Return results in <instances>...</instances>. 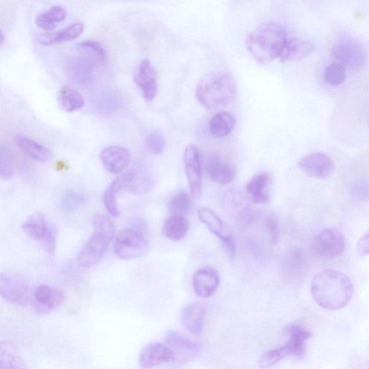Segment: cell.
Wrapping results in <instances>:
<instances>
[{
  "instance_id": "cell-1",
  "label": "cell",
  "mask_w": 369,
  "mask_h": 369,
  "mask_svg": "<svg viewBox=\"0 0 369 369\" xmlns=\"http://www.w3.org/2000/svg\"><path fill=\"white\" fill-rule=\"evenodd\" d=\"M312 298L321 307L337 310L345 307L354 294V285L343 273L327 269L320 272L311 285Z\"/></svg>"
},
{
  "instance_id": "cell-2",
  "label": "cell",
  "mask_w": 369,
  "mask_h": 369,
  "mask_svg": "<svg viewBox=\"0 0 369 369\" xmlns=\"http://www.w3.org/2000/svg\"><path fill=\"white\" fill-rule=\"evenodd\" d=\"M196 97L200 105L207 110H215L225 108L236 99L235 80L227 71L208 73L197 84Z\"/></svg>"
},
{
  "instance_id": "cell-3",
  "label": "cell",
  "mask_w": 369,
  "mask_h": 369,
  "mask_svg": "<svg viewBox=\"0 0 369 369\" xmlns=\"http://www.w3.org/2000/svg\"><path fill=\"white\" fill-rule=\"evenodd\" d=\"M286 40L287 33L284 26L266 23L248 34L246 46L257 62L268 64L280 58Z\"/></svg>"
},
{
  "instance_id": "cell-4",
  "label": "cell",
  "mask_w": 369,
  "mask_h": 369,
  "mask_svg": "<svg viewBox=\"0 0 369 369\" xmlns=\"http://www.w3.org/2000/svg\"><path fill=\"white\" fill-rule=\"evenodd\" d=\"M80 54L71 58L67 65L68 76L75 83L87 84L95 79L98 69L105 62L106 54L101 44L87 40L78 44Z\"/></svg>"
},
{
  "instance_id": "cell-5",
  "label": "cell",
  "mask_w": 369,
  "mask_h": 369,
  "mask_svg": "<svg viewBox=\"0 0 369 369\" xmlns=\"http://www.w3.org/2000/svg\"><path fill=\"white\" fill-rule=\"evenodd\" d=\"M94 225V234L78 257V263L83 268H90L98 264L116 235L117 230L113 221L105 215L96 216Z\"/></svg>"
},
{
  "instance_id": "cell-6",
  "label": "cell",
  "mask_w": 369,
  "mask_h": 369,
  "mask_svg": "<svg viewBox=\"0 0 369 369\" xmlns=\"http://www.w3.org/2000/svg\"><path fill=\"white\" fill-rule=\"evenodd\" d=\"M289 340L284 345L268 350L260 359L259 365L268 368L280 363L282 359L293 357L302 358L306 354V342L311 336V332L304 326L295 323L286 328Z\"/></svg>"
},
{
  "instance_id": "cell-7",
  "label": "cell",
  "mask_w": 369,
  "mask_h": 369,
  "mask_svg": "<svg viewBox=\"0 0 369 369\" xmlns=\"http://www.w3.org/2000/svg\"><path fill=\"white\" fill-rule=\"evenodd\" d=\"M148 247L144 235L135 229H123L115 237L114 251L122 260L140 257L146 253Z\"/></svg>"
},
{
  "instance_id": "cell-8",
  "label": "cell",
  "mask_w": 369,
  "mask_h": 369,
  "mask_svg": "<svg viewBox=\"0 0 369 369\" xmlns=\"http://www.w3.org/2000/svg\"><path fill=\"white\" fill-rule=\"evenodd\" d=\"M334 58L345 69L358 70L366 61V53L363 46L352 38L338 40L332 49Z\"/></svg>"
},
{
  "instance_id": "cell-9",
  "label": "cell",
  "mask_w": 369,
  "mask_h": 369,
  "mask_svg": "<svg viewBox=\"0 0 369 369\" xmlns=\"http://www.w3.org/2000/svg\"><path fill=\"white\" fill-rule=\"evenodd\" d=\"M345 248L343 233L336 228H328L320 232L314 239L312 250L317 256L334 258L341 255Z\"/></svg>"
},
{
  "instance_id": "cell-10",
  "label": "cell",
  "mask_w": 369,
  "mask_h": 369,
  "mask_svg": "<svg viewBox=\"0 0 369 369\" xmlns=\"http://www.w3.org/2000/svg\"><path fill=\"white\" fill-rule=\"evenodd\" d=\"M198 216L202 223L223 242L228 256H234L236 254L234 238L224 221L208 208L200 209Z\"/></svg>"
},
{
  "instance_id": "cell-11",
  "label": "cell",
  "mask_w": 369,
  "mask_h": 369,
  "mask_svg": "<svg viewBox=\"0 0 369 369\" xmlns=\"http://www.w3.org/2000/svg\"><path fill=\"white\" fill-rule=\"evenodd\" d=\"M165 345L171 349L174 362L187 363L196 358L200 352V346L174 330L168 332Z\"/></svg>"
},
{
  "instance_id": "cell-12",
  "label": "cell",
  "mask_w": 369,
  "mask_h": 369,
  "mask_svg": "<svg viewBox=\"0 0 369 369\" xmlns=\"http://www.w3.org/2000/svg\"><path fill=\"white\" fill-rule=\"evenodd\" d=\"M184 167L189 180L191 193L196 199L202 194V169L198 147L189 144L184 153Z\"/></svg>"
},
{
  "instance_id": "cell-13",
  "label": "cell",
  "mask_w": 369,
  "mask_h": 369,
  "mask_svg": "<svg viewBox=\"0 0 369 369\" xmlns=\"http://www.w3.org/2000/svg\"><path fill=\"white\" fill-rule=\"evenodd\" d=\"M298 166L309 176L321 179L329 177L335 170L333 160L323 153H314L303 157Z\"/></svg>"
},
{
  "instance_id": "cell-14",
  "label": "cell",
  "mask_w": 369,
  "mask_h": 369,
  "mask_svg": "<svg viewBox=\"0 0 369 369\" xmlns=\"http://www.w3.org/2000/svg\"><path fill=\"white\" fill-rule=\"evenodd\" d=\"M135 82L146 101L151 102L155 98L158 92L157 73L148 60H144L139 64Z\"/></svg>"
},
{
  "instance_id": "cell-15",
  "label": "cell",
  "mask_w": 369,
  "mask_h": 369,
  "mask_svg": "<svg viewBox=\"0 0 369 369\" xmlns=\"http://www.w3.org/2000/svg\"><path fill=\"white\" fill-rule=\"evenodd\" d=\"M0 297L12 304L24 305L29 300L30 291L22 281L0 273Z\"/></svg>"
},
{
  "instance_id": "cell-16",
  "label": "cell",
  "mask_w": 369,
  "mask_h": 369,
  "mask_svg": "<svg viewBox=\"0 0 369 369\" xmlns=\"http://www.w3.org/2000/svg\"><path fill=\"white\" fill-rule=\"evenodd\" d=\"M174 362V356L169 346L161 343L146 345L140 353L139 363L141 368H150L164 363Z\"/></svg>"
},
{
  "instance_id": "cell-17",
  "label": "cell",
  "mask_w": 369,
  "mask_h": 369,
  "mask_svg": "<svg viewBox=\"0 0 369 369\" xmlns=\"http://www.w3.org/2000/svg\"><path fill=\"white\" fill-rule=\"evenodd\" d=\"M218 273L210 266L203 267L194 275L193 286L198 296L208 298L216 291L219 286Z\"/></svg>"
},
{
  "instance_id": "cell-18",
  "label": "cell",
  "mask_w": 369,
  "mask_h": 369,
  "mask_svg": "<svg viewBox=\"0 0 369 369\" xmlns=\"http://www.w3.org/2000/svg\"><path fill=\"white\" fill-rule=\"evenodd\" d=\"M100 157L108 172L119 174L126 169L130 161V153L125 147L110 146L101 152Z\"/></svg>"
},
{
  "instance_id": "cell-19",
  "label": "cell",
  "mask_w": 369,
  "mask_h": 369,
  "mask_svg": "<svg viewBox=\"0 0 369 369\" xmlns=\"http://www.w3.org/2000/svg\"><path fill=\"white\" fill-rule=\"evenodd\" d=\"M65 299L63 291L42 285L34 292V307L41 313H47L61 305Z\"/></svg>"
},
{
  "instance_id": "cell-20",
  "label": "cell",
  "mask_w": 369,
  "mask_h": 369,
  "mask_svg": "<svg viewBox=\"0 0 369 369\" xmlns=\"http://www.w3.org/2000/svg\"><path fill=\"white\" fill-rule=\"evenodd\" d=\"M136 175L135 170H129L117 178L103 196V204L108 213L114 217L119 216L117 207V195L124 188H127L132 182Z\"/></svg>"
},
{
  "instance_id": "cell-21",
  "label": "cell",
  "mask_w": 369,
  "mask_h": 369,
  "mask_svg": "<svg viewBox=\"0 0 369 369\" xmlns=\"http://www.w3.org/2000/svg\"><path fill=\"white\" fill-rule=\"evenodd\" d=\"M206 169L211 179L218 184L230 183L236 175L233 165L224 157L217 155L208 157Z\"/></svg>"
},
{
  "instance_id": "cell-22",
  "label": "cell",
  "mask_w": 369,
  "mask_h": 369,
  "mask_svg": "<svg viewBox=\"0 0 369 369\" xmlns=\"http://www.w3.org/2000/svg\"><path fill=\"white\" fill-rule=\"evenodd\" d=\"M207 309L205 305L191 304L184 307L181 313L182 324L190 333L201 334L204 329Z\"/></svg>"
},
{
  "instance_id": "cell-23",
  "label": "cell",
  "mask_w": 369,
  "mask_h": 369,
  "mask_svg": "<svg viewBox=\"0 0 369 369\" xmlns=\"http://www.w3.org/2000/svg\"><path fill=\"white\" fill-rule=\"evenodd\" d=\"M316 50L309 42L299 39H287L280 59L283 62H298L308 58Z\"/></svg>"
},
{
  "instance_id": "cell-24",
  "label": "cell",
  "mask_w": 369,
  "mask_h": 369,
  "mask_svg": "<svg viewBox=\"0 0 369 369\" xmlns=\"http://www.w3.org/2000/svg\"><path fill=\"white\" fill-rule=\"evenodd\" d=\"M270 175L265 172L258 173L248 182L246 192L256 205H266L270 200Z\"/></svg>"
},
{
  "instance_id": "cell-25",
  "label": "cell",
  "mask_w": 369,
  "mask_h": 369,
  "mask_svg": "<svg viewBox=\"0 0 369 369\" xmlns=\"http://www.w3.org/2000/svg\"><path fill=\"white\" fill-rule=\"evenodd\" d=\"M84 28L83 23L76 22L56 33H41L37 36V40L45 46L68 42L78 39Z\"/></svg>"
},
{
  "instance_id": "cell-26",
  "label": "cell",
  "mask_w": 369,
  "mask_h": 369,
  "mask_svg": "<svg viewBox=\"0 0 369 369\" xmlns=\"http://www.w3.org/2000/svg\"><path fill=\"white\" fill-rule=\"evenodd\" d=\"M0 369H28L17 347L10 342H0Z\"/></svg>"
},
{
  "instance_id": "cell-27",
  "label": "cell",
  "mask_w": 369,
  "mask_h": 369,
  "mask_svg": "<svg viewBox=\"0 0 369 369\" xmlns=\"http://www.w3.org/2000/svg\"><path fill=\"white\" fill-rule=\"evenodd\" d=\"M15 142L19 148L32 159L46 162L52 158V153L42 144L24 135H17Z\"/></svg>"
},
{
  "instance_id": "cell-28",
  "label": "cell",
  "mask_w": 369,
  "mask_h": 369,
  "mask_svg": "<svg viewBox=\"0 0 369 369\" xmlns=\"http://www.w3.org/2000/svg\"><path fill=\"white\" fill-rule=\"evenodd\" d=\"M189 229V223L186 217L173 214L164 221L162 233L171 241H179L187 236Z\"/></svg>"
},
{
  "instance_id": "cell-29",
  "label": "cell",
  "mask_w": 369,
  "mask_h": 369,
  "mask_svg": "<svg viewBox=\"0 0 369 369\" xmlns=\"http://www.w3.org/2000/svg\"><path fill=\"white\" fill-rule=\"evenodd\" d=\"M60 108L67 113H72L80 110L85 105V100L79 92L68 86H63L58 92Z\"/></svg>"
},
{
  "instance_id": "cell-30",
  "label": "cell",
  "mask_w": 369,
  "mask_h": 369,
  "mask_svg": "<svg viewBox=\"0 0 369 369\" xmlns=\"http://www.w3.org/2000/svg\"><path fill=\"white\" fill-rule=\"evenodd\" d=\"M234 126L235 119L232 114L226 112H220L211 119L209 130L215 137H225L232 133Z\"/></svg>"
},
{
  "instance_id": "cell-31",
  "label": "cell",
  "mask_w": 369,
  "mask_h": 369,
  "mask_svg": "<svg viewBox=\"0 0 369 369\" xmlns=\"http://www.w3.org/2000/svg\"><path fill=\"white\" fill-rule=\"evenodd\" d=\"M51 225H48L44 214L35 212L25 221L23 230L35 241H42L47 234Z\"/></svg>"
},
{
  "instance_id": "cell-32",
  "label": "cell",
  "mask_w": 369,
  "mask_h": 369,
  "mask_svg": "<svg viewBox=\"0 0 369 369\" xmlns=\"http://www.w3.org/2000/svg\"><path fill=\"white\" fill-rule=\"evenodd\" d=\"M169 208L173 214H187L191 209V201L189 194L182 191L177 192L170 199Z\"/></svg>"
},
{
  "instance_id": "cell-33",
  "label": "cell",
  "mask_w": 369,
  "mask_h": 369,
  "mask_svg": "<svg viewBox=\"0 0 369 369\" xmlns=\"http://www.w3.org/2000/svg\"><path fill=\"white\" fill-rule=\"evenodd\" d=\"M85 196L78 192L69 191L64 194L61 199V208L67 213L78 210L85 204Z\"/></svg>"
},
{
  "instance_id": "cell-34",
  "label": "cell",
  "mask_w": 369,
  "mask_h": 369,
  "mask_svg": "<svg viewBox=\"0 0 369 369\" xmlns=\"http://www.w3.org/2000/svg\"><path fill=\"white\" fill-rule=\"evenodd\" d=\"M15 173V163L10 151L5 146H0V177L12 178Z\"/></svg>"
},
{
  "instance_id": "cell-35",
  "label": "cell",
  "mask_w": 369,
  "mask_h": 369,
  "mask_svg": "<svg viewBox=\"0 0 369 369\" xmlns=\"http://www.w3.org/2000/svg\"><path fill=\"white\" fill-rule=\"evenodd\" d=\"M324 78L330 85H341L346 79V69L338 63H332L326 67Z\"/></svg>"
},
{
  "instance_id": "cell-36",
  "label": "cell",
  "mask_w": 369,
  "mask_h": 369,
  "mask_svg": "<svg viewBox=\"0 0 369 369\" xmlns=\"http://www.w3.org/2000/svg\"><path fill=\"white\" fill-rule=\"evenodd\" d=\"M154 186L153 180L146 175L137 176V172L135 178L127 187L128 191L135 194H141L149 192Z\"/></svg>"
},
{
  "instance_id": "cell-37",
  "label": "cell",
  "mask_w": 369,
  "mask_h": 369,
  "mask_svg": "<svg viewBox=\"0 0 369 369\" xmlns=\"http://www.w3.org/2000/svg\"><path fill=\"white\" fill-rule=\"evenodd\" d=\"M146 146L151 154L160 155L164 150L165 139L160 133H152L146 139Z\"/></svg>"
},
{
  "instance_id": "cell-38",
  "label": "cell",
  "mask_w": 369,
  "mask_h": 369,
  "mask_svg": "<svg viewBox=\"0 0 369 369\" xmlns=\"http://www.w3.org/2000/svg\"><path fill=\"white\" fill-rule=\"evenodd\" d=\"M266 228L270 241L273 245L278 244L280 241V226L278 218L271 214L266 219Z\"/></svg>"
},
{
  "instance_id": "cell-39",
  "label": "cell",
  "mask_w": 369,
  "mask_h": 369,
  "mask_svg": "<svg viewBox=\"0 0 369 369\" xmlns=\"http://www.w3.org/2000/svg\"><path fill=\"white\" fill-rule=\"evenodd\" d=\"M44 249L48 252H52L57 244V230L51 226L50 229L41 242Z\"/></svg>"
},
{
  "instance_id": "cell-40",
  "label": "cell",
  "mask_w": 369,
  "mask_h": 369,
  "mask_svg": "<svg viewBox=\"0 0 369 369\" xmlns=\"http://www.w3.org/2000/svg\"><path fill=\"white\" fill-rule=\"evenodd\" d=\"M46 13L54 24L63 22L67 17V11L60 6L51 7Z\"/></svg>"
},
{
  "instance_id": "cell-41",
  "label": "cell",
  "mask_w": 369,
  "mask_h": 369,
  "mask_svg": "<svg viewBox=\"0 0 369 369\" xmlns=\"http://www.w3.org/2000/svg\"><path fill=\"white\" fill-rule=\"evenodd\" d=\"M35 23L40 28L45 31H51L56 27V24H54L50 19L46 12L41 13L37 16Z\"/></svg>"
},
{
  "instance_id": "cell-42",
  "label": "cell",
  "mask_w": 369,
  "mask_h": 369,
  "mask_svg": "<svg viewBox=\"0 0 369 369\" xmlns=\"http://www.w3.org/2000/svg\"><path fill=\"white\" fill-rule=\"evenodd\" d=\"M358 251L362 255L365 256L368 254L369 249V238L368 234H366L359 241L358 243Z\"/></svg>"
},
{
  "instance_id": "cell-43",
  "label": "cell",
  "mask_w": 369,
  "mask_h": 369,
  "mask_svg": "<svg viewBox=\"0 0 369 369\" xmlns=\"http://www.w3.org/2000/svg\"><path fill=\"white\" fill-rule=\"evenodd\" d=\"M4 40H5L4 34L1 31H0V46L3 44V43L4 42Z\"/></svg>"
}]
</instances>
